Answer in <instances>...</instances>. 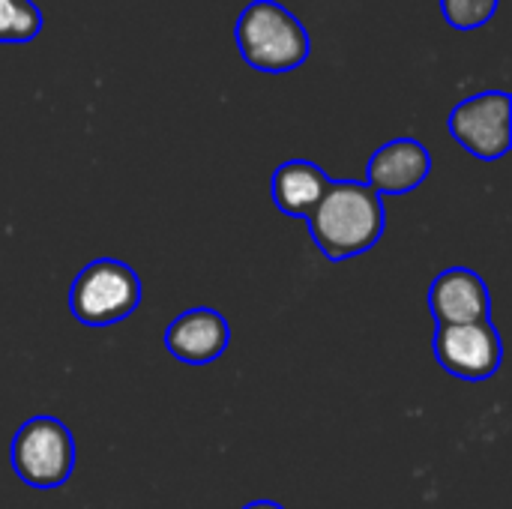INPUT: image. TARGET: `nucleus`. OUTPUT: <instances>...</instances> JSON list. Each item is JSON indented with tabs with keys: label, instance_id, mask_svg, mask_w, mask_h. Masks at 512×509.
I'll return each instance as SVG.
<instances>
[{
	"label": "nucleus",
	"instance_id": "nucleus-8",
	"mask_svg": "<svg viewBox=\"0 0 512 509\" xmlns=\"http://www.w3.org/2000/svg\"><path fill=\"white\" fill-rule=\"evenodd\" d=\"M231 345V327L216 309H189L165 330V348L186 366H207Z\"/></svg>",
	"mask_w": 512,
	"mask_h": 509
},
{
	"label": "nucleus",
	"instance_id": "nucleus-1",
	"mask_svg": "<svg viewBox=\"0 0 512 509\" xmlns=\"http://www.w3.org/2000/svg\"><path fill=\"white\" fill-rule=\"evenodd\" d=\"M312 243L330 261L369 252L387 225L384 198L360 180H330L318 207L306 216Z\"/></svg>",
	"mask_w": 512,
	"mask_h": 509
},
{
	"label": "nucleus",
	"instance_id": "nucleus-4",
	"mask_svg": "<svg viewBox=\"0 0 512 509\" xmlns=\"http://www.w3.org/2000/svg\"><path fill=\"white\" fill-rule=\"evenodd\" d=\"M12 471L30 489H60L75 471L72 432L57 417H30L12 438Z\"/></svg>",
	"mask_w": 512,
	"mask_h": 509
},
{
	"label": "nucleus",
	"instance_id": "nucleus-12",
	"mask_svg": "<svg viewBox=\"0 0 512 509\" xmlns=\"http://www.w3.org/2000/svg\"><path fill=\"white\" fill-rule=\"evenodd\" d=\"M501 0H441V12L456 30H477L489 24L498 12Z\"/></svg>",
	"mask_w": 512,
	"mask_h": 509
},
{
	"label": "nucleus",
	"instance_id": "nucleus-10",
	"mask_svg": "<svg viewBox=\"0 0 512 509\" xmlns=\"http://www.w3.org/2000/svg\"><path fill=\"white\" fill-rule=\"evenodd\" d=\"M330 186V177L321 165L309 162V159H288L273 171L270 180V192H273V204L285 213V216H309L318 201L324 198Z\"/></svg>",
	"mask_w": 512,
	"mask_h": 509
},
{
	"label": "nucleus",
	"instance_id": "nucleus-3",
	"mask_svg": "<svg viewBox=\"0 0 512 509\" xmlns=\"http://www.w3.org/2000/svg\"><path fill=\"white\" fill-rule=\"evenodd\" d=\"M141 303L138 273L114 258L90 261L69 288V309L84 327H111L129 318Z\"/></svg>",
	"mask_w": 512,
	"mask_h": 509
},
{
	"label": "nucleus",
	"instance_id": "nucleus-7",
	"mask_svg": "<svg viewBox=\"0 0 512 509\" xmlns=\"http://www.w3.org/2000/svg\"><path fill=\"white\" fill-rule=\"evenodd\" d=\"M429 309L438 327L480 324L492 315V297L486 282L468 267H450L435 276L429 288Z\"/></svg>",
	"mask_w": 512,
	"mask_h": 509
},
{
	"label": "nucleus",
	"instance_id": "nucleus-11",
	"mask_svg": "<svg viewBox=\"0 0 512 509\" xmlns=\"http://www.w3.org/2000/svg\"><path fill=\"white\" fill-rule=\"evenodd\" d=\"M42 33V9L33 0H0V45H24Z\"/></svg>",
	"mask_w": 512,
	"mask_h": 509
},
{
	"label": "nucleus",
	"instance_id": "nucleus-5",
	"mask_svg": "<svg viewBox=\"0 0 512 509\" xmlns=\"http://www.w3.org/2000/svg\"><path fill=\"white\" fill-rule=\"evenodd\" d=\"M450 135L477 159L495 162L512 147V99L507 90H486L450 111Z\"/></svg>",
	"mask_w": 512,
	"mask_h": 509
},
{
	"label": "nucleus",
	"instance_id": "nucleus-9",
	"mask_svg": "<svg viewBox=\"0 0 512 509\" xmlns=\"http://www.w3.org/2000/svg\"><path fill=\"white\" fill-rule=\"evenodd\" d=\"M429 171H432V156L423 141L393 138L372 153L366 165V183L378 195H405L423 186Z\"/></svg>",
	"mask_w": 512,
	"mask_h": 509
},
{
	"label": "nucleus",
	"instance_id": "nucleus-6",
	"mask_svg": "<svg viewBox=\"0 0 512 509\" xmlns=\"http://www.w3.org/2000/svg\"><path fill=\"white\" fill-rule=\"evenodd\" d=\"M432 348L438 363L462 381H486L504 360V345L492 321L438 327Z\"/></svg>",
	"mask_w": 512,
	"mask_h": 509
},
{
	"label": "nucleus",
	"instance_id": "nucleus-13",
	"mask_svg": "<svg viewBox=\"0 0 512 509\" xmlns=\"http://www.w3.org/2000/svg\"><path fill=\"white\" fill-rule=\"evenodd\" d=\"M243 509H285L282 504H276V501H252V504H246Z\"/></svg>",
	"mask_w": 512,
	"mask_h": 509
},
{
	"label": "nucleus",
	"instance_id": "nucleus-2",
	"mask_svg": "<svg viewBox=\"0 0 512 509\" xmlns=\"http://www.w3.org/2000/svg\"><path fill=\"white\" fill-rule=\"evenodd\" d=\"M240 57L258 72H291L309 60L312 39L303 21L279 0H252L234 27Z\"/></svg>",
	"mask_w": 512,
	"mask_h": 509
}]
</instances>
